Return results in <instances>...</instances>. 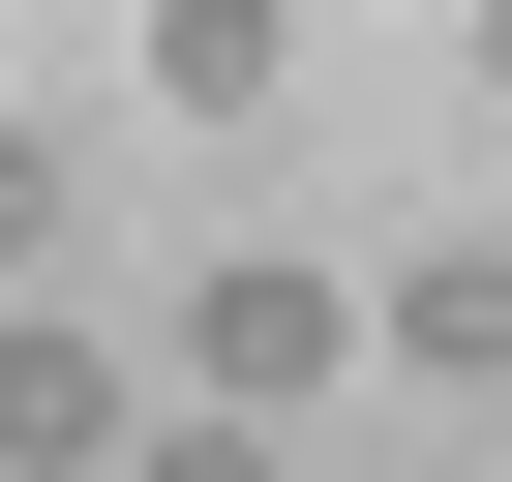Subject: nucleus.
<instances>
[{
    "label": "nucleus",
    "instance_id": "1",
    "mask_svg": "<svg viewBox=\"0 0 512 482\" xmlns=\"http://www.w3.org/2000/svg\"><path fill=\"white\" fill-rule=\"evenodd\" d=\"M332 362H362V272H302V241H241V272L181 302V392H211V422H302Z\"/></svg>",
    "mask_w": 512,
    "mask_h": 482
},
{
    "label": "nucleus",
    "instance_id": "2",
    "mask_svg": "<svg viewBox=\"0 0 512 482\" xmlns=\"http://www.w3.org/2000/svg\"><path fill=\"white\" fill-rule=\"evenodd\" d=\"M362 362H422V392H512V241H392V272H362Z\"/></svg>",
    "mask_w": 512,
    "mask_h": 482
},
{
    "label": "nucleus",
    "instance_id": "3",
    "mask_svg": "<svg viewBox=\"0 0 512 482\" xmlns=\"http://www.w3.org/2000/svg\"><path fill=\"white\" fill-rule=\"evenodd\" d=\"M0 482H121V362L0 302Z\"/></svg>",
    "mask_w": 512,
    "mask_h": 482
},
{
    "label": "nucleus",
    "instance_id": "4",
    "mask_svg": "<svg viewBox=\"0 0 512 482\" xmlns=\"http://www.w3.org/2000/svg\"><path fill=\"white\" fill-rule=\"evenodd\" d=\"M151 91H181V121H272V91H302V0H151Z\"/></svg>",
    "mask_w": 512,
    "mask_h": 482
},
{
    "label": "nucleus",
    "instance_id": "5",
    "mask_svg": "<svg viewBox=\"0 0 512 482\" xmlns=\"http://www.w3.org/2000/svg\"><path fill=\"white\" fill-rule=\"evenodd\" d=\"M121 482H272V422H211V392H181V422H121Z\"/></svg>",
    "mask_w": 512,
    "mask_h": 482
},
{
    "label": "nucleus",
    "instance_id": "6",
    "mask_svg": "<svg viewBox=\"0 0 512 482\" xmlns=\"http://www.w3.org/2000/svg\"><path fill=\"white\" fill-rule=\"evenodd\" d=\"M31 241H61V121H0V302H31Z\"/></svg>",
    "mask_w": 512,
    "mask_h": 482
},
{
    "label": "nucleus",
    "instance_id": "7",
    "mask_svg": "<svg viewBox=\"0 0 512 482\" xmlns=\"http://www.w3.org/2000/svg\"><path fill=\"white\" fill-rule=\"evenodd\" d=\"M452 31H482V91H512V0H452Z\"/></svg>",
    "mask_w": 512,
    "mask_h": 482
},
{
    "label": "nucleus",
    "instance_id": "8",
    "mask_svg": "<svg viewBox=\"0 0 512 482\" xmlns=\"http://www.w3.org/2000/svg\"><path fill=\"white\" fill-rule=\"evenodd\" d=\"M121 31H151V0H121Z\"/></svg>",
    "mask_w": 512,
    "mask_h": 482
}]
</instances>
